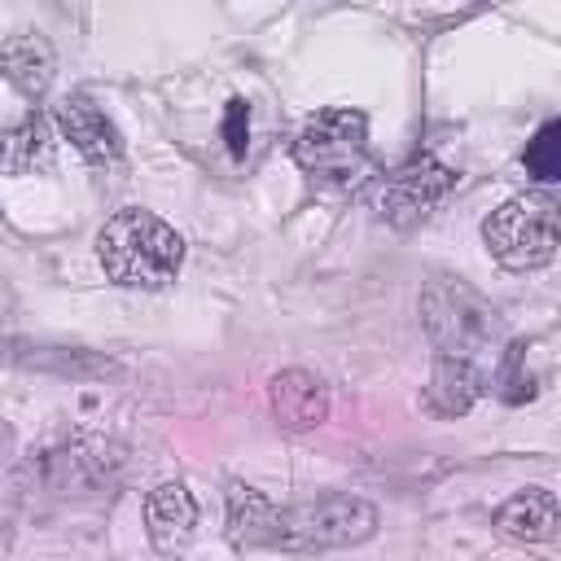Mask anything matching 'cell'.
I'll return each mask as SVG.
<instances>
[{
	"mask_svg": "<svg viewBox=\"0 0 561 561\" xmlns=\"http://www.w3.org/2000/svg\"><path fill=\"white\" fill-rule=\"evenodd\" d=\"M96 259L123 289H167L184 263V237L153 210L123 206L101 224Z\"/></svg>",
	"mask_w": 561,
	"mask_h": 561,
	"instance_id": "cell-2",
	"label": "cell"
},
{
	"mask_svg": "<svg viewBox=\"0 0 561 561\" xmlns=\"http://www.w3.org/2000/svg\"><path fill=\"white\" fill-rule=\"evenodd\" d=\"M267 399H272V416L280 430H316L329 416V394H324L320 377H311L302 368L276 373Z\"/></svg>",
	"mask_w": 561,
	"mask_h": 561,
	"instance_id": "cell-10",
	"label": "cell"
},
{
	"mask_svg": "<svg viewBox=\"0 0 561 561\" xmlns=\"http://www.w3.org/2000/svg\"><path fill=\"white\" fill-rule=\"evenodd\" d=\"M491 390L504 399V403H526L535 394V377L526 373V342H508L500 351V364L491 373Z\"/></svg>",
	"mask_w": 561,
	"mask_h": 561,
	"instance_id": "cell-14",
	"label": "cell"
},
{
	"mask_svg": "<svg viewBox=\"0 0 561 561\" xmlns=\"http://www.w3.org/2000/svg\"><path fill=\"white\" fill-rule=\"evenodd\" d=\"M0 75L31 101H39L48 88H53V75H57V57H53V44L39 35V31H18L0 44Z\"/></svg>",
	"mask_w": 561,
	"mask_h": 561,
	"instance_id": "cell-9",
	"label": "cell"
},
{
	"mask_svg": "<svg viewBox=\"0 0 561 561\" xmlns=\"http://www.w3.org/2000/svg\"><path fill=\"white\" fill-rule=\"evenodd\" d=\"M53 118H57L61 136L79 149L83 162H92V167H114V162H123V131L114 127V118H110L92 96H66Z\"/></svg>",
	"mask_w": 561,
	"mask_h": 561,
	"instance_id": "cell-7",
	"label": "cell"
},
{
	"mask_svg": "<svg viewBox=\"0 0 561 561\" xmlns=\"http://www.w3.org/2000/svg\"><path fill=\"white\" fill-rule=\"evenodd\" d=\"M486 386H491L486 368L465 364V359H438L434 355V373H430V386H425V408L434 416H465Z\"/></svg>",
	"mask_w": 561,
	"mask_h": 561,
	"instance_id": "cell-11",
	"label": "cell"
},
{
	"mask_svg": "<svg viewBox=\"0 0 561 561\" xmlns=\"http://www.w3.org/2000/svg\"><path fill=\"white\" fill-rule=\"evenodd\" d=\"M9 447H13V434H9V425H4V421H0V460H4V456H9Z\"/></svg>",
	"mask_w": 561,
	"mask_h": 561,
	"instance_id": "cell-18",
	"label": "cell"
},
{
	"mask_svg": "<svg viewBox=\"0 0 561 561\" xmlns=\"http://www.w3.org/2000/svg\"><path fill=\"white\" fill-rule=\"evenodd\" d=\"M482 241L500 267L535 272V267L552 263V254L561 245V202L543 188L517 193L486 215Z\"/></svg>",
	"mask_w": 561,
	"mask_h": 561,
	"instance_id": "cell-4",
	"label": "cell"
},
{
	"mask_svg": "<svg viewBox=\"0 0 561 561\" xmlns=\"http://www.w3.org/2000/svg\"><path fill=\"white\" fill-rule=\"evenodd\" d=\"M456 180L460 175L451 167H443L430 153H416L403 167H394L390 175H381V184H377V210L394 228H412V224H421L425 215H434L451 197Z\"/></svg>",
	"mask_w": 561,
	"mask_h": 561,
	"instance_id": "cell-6",
	"label": "cell"
},
{
	"mask_svg": "<svg viewBox=\"0 0 561 561\" xmlns=\"http://www.w3.org/2000/svg\"><path fill=\"white\" fill-rule=\"evenodd\" d=\"M224 140H228L232 158H245V145H250V105L241 96H232L228 110H224Z\"/></svg>",
	"mask_w": 561,
	"mask_h": 561,
	"instance_id": "cell-16",
	"label": "cell"
},
{
	"mask_svg": "<svg viewBox=\"0 0 561 561\" xmlns=\"http://www.w3.org/2000/svg\"><path fill=\"white\" fill-rule=\"evenodd\" d=\"M294 162L324 180V184H359L373 175V149H368V118L351 105H333L320 110L302 123L298 140H294Z\"/></svg>",
	"mask_w": 561,
	"mask_h": 561,
	"instance_id": "cell-5",
	"label": "cell"
},
{
	"mask_svg": "<svg viewBox=\"0 0 561 561\" xmlns=\"http://www.w3.org/2000/svg\"><path fill=\"white\" fill-rule=\"evenodd\" d=\"M53 123L44 114H22L13 127L0 131V171L4 175H35L53 167Z\"/></svg>",
	"mask_w": 561,
	"mask_h": 561,
	"instance_id": "cell-12",
	"label": "cell"
},
{
	"mask_svg": "<svg viewBox=\"0 0 561 561\" xmlns=\"http://www.w3.org/2000/svg\"><path fill=\"white\" fill-rule=\"evenodd\" d=\"M421 324L438 359H465L486 368V355H495L500 342V320L491 302L456 276H434L421 289Z\"/></svg>",
	"mask_w": 561,
	"mask_h": 561,
	"instance_id": "cell-3",
	"label": "cell"
},
{
	"mask_svg": "<svg viewBox=\"0 0 561 561\" xmlns=\"http://www.w3.org/2000/svg\"><path fill=\"white\" fill-rule=\"evenodd\" d=\"M522 162H526V171H530L535 180H543V184H561V118L543 123V127L526 140Z\"/></svg>",
	"mask_w": 561,
	"mask_h": 561,
	"instance_id": "cell-15",
	"label": "cell"
},
{
	"mask_svg": "<svg viewBox=\"0 0 561 561\" xmlns=\"http://www.w3.org/2000/svg\"><path fill=\"white\" fill-rule=\"evenodd\" d=\"M197 526V500L184 482H158L145 495V535L158 552H184Z\"/></svg>",
	"mask_w": 561,
	"mask_h": 561,
	"instance_id": "cell-8",
	"label": "cell"
},
{
	"mask_svg": "<svg viewBox=\"0 0 561 561\" xmlns=\"http://www.w3.org/2000/svg\"><path fill=\"white\" fill-rule=\"evenodd\" d=\"M377 535V508L359 495H316L298 504H272L263 491L228 486V543L232 548H280V552H329Z\"/></svg>",
	"mask_w": 561,
	"mask_h": 561,
	"instance_id": "cell-1",
	"label": "cell"
},
{
	"mask_svg": "<svg viewBox=\"0 0 561 561\" xmlns=\"http://www.w3.org/2000/svg\"><path fill=\"white\" fill-rule=\"evenodd\" d=\"M557 513H561V504H557L552 491L526 486V491H517L513 500L500 504L495 530L504 539H517V543H539V539H548L557 530Z\"/></svg>",
	"mask_w": 561,
	"mask_h": 561,
	"instance_id": "cell-13",
	"label": "cell"
},
{
	"mask_svg": "<svg viewBox=\"0 0 561 561\" xmlns=\"http://www.w3.org/2000/svg\"><path fill=\"white\" fill-rule=\"evenodd\" d=\"M9 316H13V294H9L4 285H0V324H4Z\"/></svg>",
	"mask_w": 561,
	"mask_h": 561,
	"instance_id": "cell-17",
	"label": "cell"
}]
</instances>
